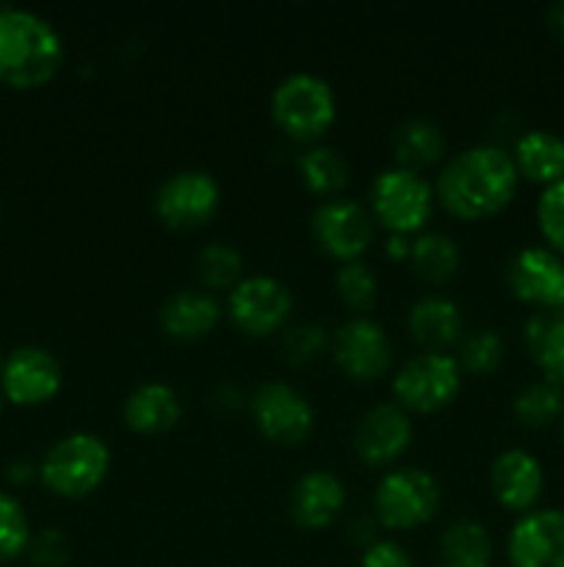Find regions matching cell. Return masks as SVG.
<instances>
[{
	"instance_id": "obj_1",
	"label": "cell",
	"mask_w": 564,
	"mask_h": 567,
	"mask_svg": "<svg viewBox=\"0 0 564 567\" xmlns=\"http://www.w3.org/2000/svg\"><path fill=\"white\" fill-rule=\"evenodd\" d=\"M520 172L501 144H473L451 155L437 175L435 194L442 208L464 221L490 219L514 199Z\"/></svg>"
},
{
	"instance_id": "obj_2",
	"label": "cell",
	"mask_w": 564,
	"mask_h": 567,
	"mask_svg": "<svg viewBox=\"0 0 564 567\" xmlns=\"http://www.w3.org/2000/svg\"><path fill=\"white\" fill-rule=\"evenodd\" d=\"M64 64V39L50 20L28 9H0V83L39 89Z\"/></svg>"
},
{
	"instance_id": "obj_3",
	"label": "cell",
	"mask_w": 564,
	"mask_h": 567,
	"mask_svg": "<svg viewBox=\"0 0 564 567\" xmlns=\"http://www.w3.org/2000/svg\"><path fill=\"white\" fill-rule=\"evenodd\" d=\"M337 116L335 89L315 72H288L271 92V120L293 142H318Z\"/></svg>"
},
{
	"instance_id": "obj_4",
	"label": "cell",
	"mask_w": 564,
	"mask_h": 567,
	"mask_svg": "<svg viewBox=\"0 0 564 567\" xmlns=\"http://www.w3.org/2000/svg\"><path fill=\"white\" fill-rule=\"evenodd\" d=\"M111 471V449L94 432H70L44 452L39 480L53 496L86 498Z\"/></svg>"
},
{
	"instance_id": "obj_5",
	"label": "cell",
	"mask_w": 564,
	"mask_h": 567,
	"mask_svg": "<svg viewBox=\"0 0 564 567\" xmlns=\"http://www.w3.org/2000/svg\"><path fill=\"white\" fill-rule=\"evenodd\" d=\"M370 216L396 236H412L426 227L435 214V186L420 172L387 166L368 188Z\"/></svg>"
},
{
	"instance_id": "obj_6",
	"label": "cell",
	"mask_w": 564,
	"mask_h": 567,
	"mask_svg": "<svg viewBox=\"0 0 564 567\" xmlns=\"http://www.w3.org/2000/svg\"><path fill=\"white\" fill-rule=\"evenodd\" d=\"M442 487L431 471L420 465L387 471L374 493L376 524L390 532H409L426 526L437 515Z\"/></svg>"
},
{
	"instance_id": "obj_7",
	"label": "cell",
	"mask_w": 564,
	"mask_h": 567,
	"mask_svg": "<svg viewBox=\"0 0 564 567\" xmlns=\"http://www.w3.org/2000/svg\"><path fill=\"white\" fill-rule=\"evenodd\" d=\"M462 391V365L448 352H420L393 377L398 408L429 415L448 408Z\"/></svg>"
},
{
	"instance_id": "obj_8",
	"label": "cell",
	"mask_w": 564,
	"mask_h": 567,
	"mask_svg": "<svg viewBox=\"0 0 564 567\" xmlns=\"http://www.w3.org/2000/svg\"><path fill=\"white\" fill-rule=\"evenodd\" d=\"M249 413L260 435L276 446H302L315 430V408L291 382H260L249 396Z\"/></svg>"
},
{
	"instance_id": "obj_9",
	"label": "cell",
	"mask_w": 564,
	"mask_h": 567,
	"mask_svg": "<svg viewBox=\"0 0 564 567\" xmlns=\"http://www.w3.org/2000/svg\"><path fill=\"white\" fill-rule=\"evenodd\" d=\"M293 293L271 275H249L227 297V316L232 327L249 338H269L288 327Z\"/></svg>"
},
{
	"instance_id": "obj_10",
	"label": "cell",
	"mask_w": 564,
	"mask_h": 567,
	"mask_svg": "<svg viewBox=\"0 0 564 567\" xmlns=\"http://www.w3.org/2000/svg\"><path fill=\"white\" fill-rule=\"evenodd\" d=\"M221 203V186L210 172L180 169L166 177L153 197V210L171 230L208 225Z\"/></svg>"
},
{
	"instance_id": "obj_11",
	"label": "cell",
	"mask_w": 564,
	"mask_h": 567,
	"mask_svg": "<svg viewBox=\"0 0 564 567\" xmlns=\"http://www.w3.org/2000/svg\"><path fill=\"white\" fill-rule=\"evenodd\" d=\"M332 360L354 382H374L393 369V341L370 316H352L332 332Z\"/></svg>"
},
{
	"instance_id": "obj_12",
	"label": "cell",
	"mask_w": 564,
	"mask_h": 567,
	"mask_svg": "<svg viewBox=\"0 0 564 567\" xmlns=\"http://www.w3.org/2000/svg\"><path fill=\"white\" fill-rule=\"evenodd\" d=\"M310 233L321 252L348 264V260H359V255L374 241V216L357 199L332 197L313 210Z\"/></svg>"
},
{
	"instance_id": "obj_13",
	"label": "cell",
	"mask_w": 564,
	"mask_h": 567,
	"mask_svg": "<svg viewBox=\"0 0 564 567\" xmlns=\"http://www.w3.org/2000/svg\"><path fill=\"white\" fill-rule=\"evenodd\" d=\"M506 286L536 310H564V258L551 247H523L509 258Z\"/></svg>"
},
{
	"instance_id": "obj_14",
	"label": "cell",
	"mask_w": 564,
	"mask_h": 567,
	"mask_svg": "<svg viewBox=\"0 0 564 567\" xmlns=\"http://www.w3.org/2000/svg\"><path fill=\"white\" fill-rule=\"evenodd\" d=\"M64 385L59 358L42 347H22L9 354L0 369V391L17 408H36L50 402Z\"/></svg>"
},
{
	"instance_id": "obj_15",
	"label": "cell",
	"mask_w": 564,
	"mask_h": 567,
	"mask_svg": "<svg viewBox=\"0 0 564 567\" xmlns=\"http://www.w3.org/2000/svg\"><path fill=\"white\" fill-rule=\"evenodd\" d=\"M409 443H412V419L407 410L393 402H382L365 410L352 435L354 454L368 468H385V465L396 463L407 452Z\"/></svg>"
},
{
	"instance_id": "obj_16",
	"label": "cell",
	"mask_w": 564,
	"mask_h": 567,
	"mask_svg": "<svg viewBox=\"0 0 564 567\" xmlns=\"http://www.w3.org/2000/svg\"><path fill=\"white\" fill-rule=\"evenodd\" d=\"M509 567H564V509H531L506 537Z\"/></svg>"
},
{
	"instance_id": "obj_17",
	"label": "cell",
	"mask_w": 564,
	"mask_h": 567,
	"mask_svg": "<svg viewBox=\"0 0 564 567\" xmlns=\"http://www.w3.org/2000/svg\"><path fill=\"white\" fill-rule=\"evenodd\" d=\"M348 491L332 471L315 468L299 476L288 496V515L304 532H321L335 524L346 509Z\"/></svg>"
},
{
	"instance_id": "obj_18",
	"label": "cell",
	"mask_w": 564,
	"mask_h": 567,
	"mask_svg": "<svg viewBox=\"0 0 564 567\" xmlns=\"http://www.w3.org/2000/svg\"><path fill=\"white\" fill-rule=\"evenodd\" d=\"M545 487L542 463L525 449H506L490 465V491L503 509L525 515L536 507Z\"/></svg>"
},
{
	"instance_id": "obj_19",
	"label": "cell",
	"mask_w": 564,
	"mask_h": 567,
	"mask_svg": "<svg viewBox=\"0 0 564 567\" xmlns=\"http://www.w3.org/2000/svg\"><path fill=\"white\" fill-rule=\"evenodd\" d=\"M219 319V299L205 288H180L169 293L158 308L160 330L175 341H199L216 330Z\"/></svg>"
},
{
	"instance_id": "obj_20",
	"label": "cell",
	"mask_w": 564,
	"mask_h": 567,
	"mask_svg": "<svg viewBox=\"0 0 564 567\" xmlns=\"http://www.w3.org/2000/svg\"><path fill=\"white\" fill-rule=\"evenodd\" d=\"M122 419L127 430L138 435H164L180 424L182 402L169 382L149 380L127 393L122 404Z\"/></svg>"
},
{
	"instance_id": "obj_21",
	"label": "cell",
	"mask_w": 564,
	"mask_h": 567,
	"mask_svg": "<svg viewBox=\"0 0 564 567\" xmlns=\"http://www.w3.org/2000/svg\"><path fill=\"white\" fill-rule=\"evenodd\" d=\"M407 330L426 352H448L453 343L462 341L464 316L451 297L429 293L412 302L407 313Z\"/></svg>"
},
{
	"instance_id": "obj_22",
	"label": "cell",
	"mask_w": 564,
	"mask_h": 567,
	"mask_svg": "<svg viewBox=\"0 0 564 567\" xmlns=\"http://www.w3.org/2000/svg\"><path fill=\"white\" fill-rule=\"evenodd\" d=\"M512 158L520 172V181L525 177L542 188L564 181V138L558 133L531 127L514 142Z\"/></svg>"
},
{
	"instance_id": "obj_23",
	"label": "cell",
	"mask_w": 564,
	"mask_h": 567,
	"mask_svg": "<svg viewBox=\"0 0 564 567\" xmlns=\"http://www.w3.org/2000/svg\"><path fill=\"white\" fill-rule=\"evenodd\" d=\"M523 338L542 380L564 388V310H534L525 321Z\"/></svg>"
},
{
	"instance_id": "obj_24",
	"label": "cell",
	"mask_w": 564,
	"mask_h": 567,
	"mask_svg": "<svg viewBox=\"0 0 564 567\" xmlns=\"http://www.w3.org/2000/svg\"><path fill=\"white\" fill-rule=\"evenodd\" d=\"M393 155L404 169H424L435 166L446 155V136L440 125L426 116H407L393 131Z\"/></svg>"
},
{
	"instance_id": "obj_25",
	"label": "cell",
	"mask_w": 564,
	"mask_h": 567,
	"mask_svg": "<svg viewBox=\"0 0 564 567\" xmlns=\"http://www.w3.org/2000/svg\"><path fill=\"white\" fill-rule=\"evenodd\" d=\"M442 563L457 567H490L492 537L484 524L473 518H459L448 524L440 535Z\"/></svg>"
},
{
	"instance_id": "obj_26",
	"label": "cell",
	"mask_w": 564,
	"mask_h": 567,
	"mask_svg": "<svg viewBox=\"0 0 564 567\" xmlns=\"http://www.w3.org/2000/svg\"><path fill=\"white\" fill-rule=\"evenodd\" d=\"M296 169L307 192L318 197H337L348 186V161L330 144H313L296 158Z\"/></svg>"
},
{
	"instance_id": "obj_27",
	"label": "cell",
	"mask_w": 564,
	"mask_h": 567,
	"mask_svg": "<svg viewBox=\"0 0 564 567\" xmlns=\"http://www.w3.org/2000/svg\"><path fill=\"white\" fill-rule=\"evenodd\" d=\"M412 269L431 286H442L451 280L462 264V249L448 233L429 230L412 238Z\"/></svg>"
},
{
	"instance_id": "obj_28",
	"label": "cell",
	"mask_w": 564,
	"mask_h": 567,
	"mask_svg": "<svg viewBox=\"0 0 564 567\" xmlns=\"http://www.w3.org/2000/svg\"><path fill=\"white\" fill-rule=\"evenodd\" d=\"M512 413L529 430H545L564 415V388L551 380H536L520 388L512 399Z\"/></svg>"
},
{
	"instance_id": "obj_29",
	"label": "cell",
	"mask_w": 564,
	"mask_h": 567,
	"mask_svg": "<svg viewBox=\"0 0 564 567\" xmlns=\"http://www.w3.org/2000/svg\"><path fill=\"white\" fill-rule=\"evenodd\" d=\"M197 277L208 291H232L243 280V255L227 241H210L197 252Z\"/></svg>"
},
{
	"instance_id": "obj_30",
	"label": "cell",
	"mask_w": 564,
	"mask_h": 567,
	"mask_svg": "<svg viewBox=\"0 0 564 567\" xmlns=\"http://www.w3.org/2000/svg\"><path fill=\"white\" fill-rule=\"evenodd\" d=\"M335 291L354 316H368L379 297V277L365 260H348L337 269Z\"/></svg>"
},
{
	"instance_id": "obj_31",
	"label": "cell",
	"mask_w": 564,
	"mask_h": 567,
	"mask_svg": "<svg viewBox=\"0 0 564 567\" xmlns=\"http://www.w3.org/2000/svg\"><path fill=\"white\" fill-rule=\"evenodd\" d=\"M332 336L318 321H296L280 336V352L291 365H310L330 352Z\"/></svg>"
},
{
	"instance_id": "obj_32",
	"label": "cell",
	"mask_w": 564,
	"mask_h": 567,
	"mask_svg": "<svg viewBox=\"0 0 564 567\" xmlns=\"http://www.w3.org/2000/svg\"><path fill=\"white\" fill-rule=\"evenodd\" d=\"M503 352H506V343L498 330H473L470 336L462 338L459 343V365L462 371L473 377H487L492 371H498V365L503 363Z\"/></svg>"
},
{
	"instance_id": "obj_33",
	"label": "cell",
	"mask_w": 564,
	"mask_h": 567,
	"mask_svg": "<svg viewBox=\"0 0 564 567\" xmlns=\"http://www.w3.org/2000/svg\"><path fill=\"white\" fill-rule=\"evenodd\" d=\"M31 537V524L22 504L11 493L0 491V565L14 563L28 554Z\"/></svg>"
},
{
	"instance_id": "obj_34",
	"label": "cell",
	"mask_w": 564,
	"mask_h": 567,
	"mask_svg": "<svg viewBox=\"0 0 564 567\" xmlns=\"http://www.w3.org/2000/svg\"><path fill=\"white\" fill-rule=\"evenodd\" d=\"M536 227L553 252L564 258V181L545 186L536 199Z\"/></svg>"
},
{
	"instance_id": "obj_35",
	"label": "cell",
	"mask_w": 564,
	"mask_h": 567,
	"mask_svg": "<svg viewBox=\"0 0 564 567\" xmlns=\"http://www.w3.org/2000/svg\"><path fill=\"white\" fill-rule=\"evenodd\" d=\"M28 559L36 567H66L72 559V543L55 526H48L39 535L31 537L28 546Z\"/></svg>"
},
{
	"instance_id": "obj_36",
	"label": "cell",
	"mask_w": 564,
	"mask_h": 567,
	"mask_svg": "<svg viewBox=\"0 0 564 567\" xmlns=\"http://www.w3.org/2000/svg\"><path fill=\"white\" fill-rule=\"evenodd\" d=\"M359 567H415V559L409 557L401 543L376 540L368 548H363Z\"/></svg>"
},
{
	"instance_id": "obj_37",
	"label": "cell",
	"mask_w": 564,
	"mask_h": 567,
	"mask_svg": "<svg viewBox=\"0 0 564 567\" xmlns=\"http://www.w3.org/2000/svg\"><path fill=\"white\" fill-rule=\"evenodd\" d=\"M6 476H9V482H14V485H28V482H33L39 476V463H33V460L28 457H17L11 460L9 468H6Z\"/></svg>"
},
{
	"instance_id": "obj_38",
	"label": "cell",
	"mask_w": 564,
	"mask_h": 567,
	"mask_svg": "<svg viewBox=\"0 0 564 567\" xmlns=\"http://www.w3.org/2000/svg\"><path fill=\"white\" fill-rule=\"evenodd\" d=\"M376 518H368V515H359V518H354L352 524H348V532H352V540L359 543L363 548H368L370 543H376Z\"/></svg>"
},
{
	"instance_id": "obj_39",
	"label": "cell",
	"mask_w": 564,
	"mask_h": 567,
	"mask_svg": "<svg viewBox=\"0 0 564 567\" xmlns=\"http://www.w3.org/2000/svg\"><path fill=\"white\" fill-rule=\"evenodd\" d=\"M385 255L390 260H396V264H401V260H409L412 258V238L409 236H396V233H390L385 241Z\"/></svg>"
},
{
	"instance_id": "obj_40",
	"label": "cell",
	"mask_w": 564,
	"mask_h": 567,
	"mask_svg": "<svg viewBox=\"0 0 564 567\" xmlns=\"http://www.w3.org/2000/svg\"><path fill=\"white\" fill-rule=\"evenodd\" d=\"M213 402L219 404V408H224V410H238L243 404L241 388L219 385V388H216V393H213Z\"/></svg>"
},
{
	"instance_id": "obj_41",
	"label": "cell",
	"mask_w": 564,
	"mask_h": 567,
	"mask_svg": "<svg viewBox=\"0 0 564 567\" xmlns=\"http://www.w3.org/2000/svg\"><path fill=\"white\" fill-rule=\"evenodd\" d=\"M547 28L564 42V0H558V3L547 9Z\"/></svg>"
},
{
	"instance_id": "obj_42",
	"label": "cell",
	"mask_w": 564,
	"mask_h": 567,
	"mask_svg": "<svg viewBox=\"0 0 564 567\" xmlns=\"http://www.w3.org/2000/svg\"><path fill=\"white\" fill-rule=\"evenodd\" d=\"M558 437H562V443H564V415L558 419Z\"/></svg>"
},
{
	"instance_id": "obj_43",
	"label": "cell",
	"mask_w": 564,
	"mask_h": 567,
	"mask_svg": "<svg viewBox=\"0 0 564 567\" xmlns=\"http://www.w3.org/2000/svg\"><path fill=\"white\" fill-rule=\"evenodd\" d=\"M3 402H6V396H3V391H0V410H3Z\"/></svg>"
},
{
	"instance_id": "obj_44",
	"label": "cell",
	"mask_w": 564,
	"mask_h": 567,
	"mask_svg": "<svg viewBox=\"0 0 564 567\" xmlns=\"http://www.w3.org/2000/svg\"><path fill=\"white\" fill-rule=\"evenodd\" d=\"M435 567H457V565H448V563H440V565H435Z\"/></svg>"
},
{
	"instance_id": "obj_45",
	"label": "cell",
	"mask_w": 564,
	"mask_h": 567,
	"mask_svg": "<svg viewBox=\"0 0 564 567\" xmlns=\"http://www.w3.org/2000/svg\"><path fill=\"white\" fill-rule=\"evenodd\" d=\"M0 369H3V358H0Z\"/></svg>"
}]
</instances>
